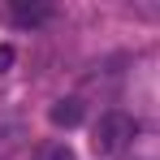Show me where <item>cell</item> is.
<instances>
[{"instance_id":"cell-5","label":"cell","mask_w":160,"mask_h":160,"mask_svg":"<svg viewBox=\"0 0 160 160\" xmlns=\"http://www.w3.org/2000/svg\"><path fill=\"white\" fill-rule=\"evenodd\" d=\"M18 61V52H13V43H0V74H9V65Z\"/></svg>"},{"instance_id":"cell-4","label":"cell","mask_w":160,"mask_h":160,"mask_svg":"<svg viewBox=\"0 0 160 160\" xmlns=\"http://www.w3.org/2000/svg\"><path fill=\"white\" fill-rule=\"evenodd\" d=\"M35 160H78V156H74L69 143H48V147H39V156H35Z\"/></svg>"},{"instance_id":"cell-2","label":"cell","mask_w":160,"mask_h":160,"mask_svg":"<svg viewBox=\"0 0 160 160\" xmlns=\"http://www.w3.org/2000/svg\"><path fill=\"white\" fill-rule=\"evenodd\" d=\"M48 121H52L56 130H74V126H82V100H78V95L56 100V104L48 108Z\"/></svg>"},{"instance_id":"cell-3","label":"cell","mask_w":160,"mask_h":160,"mask_svg":"<svg viewBox=\"0 0 160 160\" xmlns=\"http://www.w3.org/2000/svg\"><path fill=\"white\" fill-rule=\"evenodd\" d=\"M9 13H13V22H18V26H43V22L52 18V9H48V4H13Z\"/></svg>"},{"instance_id":"cell-1","label":"cell","mask_w":160,"mask_h":160,"mask_svg":"<svg viewBox=\"0 0 160 160\" xmlns=\"http://www.w3.org/2000/svg\"><path fill=\"white\" fill-rule=\"evenodd\" d=\"M134 134H138L134 117H126V112H104V117L95 121V130H91V147H95V156H117V152L130 147Z\"/></svg>"}]
</instances>
